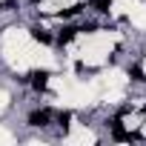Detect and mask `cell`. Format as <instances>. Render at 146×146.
Wrapping results in <instances>:
<instances>
[{"label": "cell", "instance_id": "52a82bcc", "mask_svg": "<svg viewBox=\"0 0 146 146\" xmlns=\"http://www.w3.org/2000/svg\"><path fill=\"white\" fill-rule=\"evenodd\" d=\"M35 3H37V0H35Z\"/></svg>", "mask_w": 146, "mask_h": 146}, {"label": "cell", "instance_id": "7a4b0ae2", "mask_svg": "<svg viewBox=\"0 0 146 146\" xmlns=\"http://www.w3.org/2000/svg\"><path fill=\"white\" fill-rule=\"evenodd\" d=\"M49 117H52V112H49V109H40V112H32L29 123H32V126H46V123H49Z\"/></svg>", "mask_w": 146, "mask_h": 146}, {"label": "cell", "instance_id": "277c9868", "mask_svg": "<svg viewBox=\"0 0 146 146\" xmlns=\"http://www.w3.org/2000/svg\"><path fill=\"white\" fill-rule=\"evenodd\" d=\"M89 3H92L98 12H109V0H89Z\"/></svg>", "mask_w": 146, "mask_h": 146}, {"label": "cell", "instance_id": "3957f363", "mask_svg": "<svg viewBox=\"0 0 146 146\" xmlns=\"http://www.w3.org/2000/svg\"><path fill=\"white\" fill-rule=\"evenodd\" d=\"M32 37H35V40H40V43H52V37H49L43 29H32Z\"/></svg>", "mask_w": 146, "mask_h": 146}, {"label": "cell", "instance_id": "5b68a950", "mask_svg": "<svg viewBox=\"0 0 146 146\" xmlns=\"http://www.w3.org/2000/svg\"><path fill=\"white\" fill-rule=\"evenodd\" d=\"M75 32H78V29H63V32H60V43H69L72 37H75Z\"/></svg>", "mask_w": 146, "mask_h": 146}, {"label": "cell", "instance_id": "6da1fadb", "mask_svg": "<svg viewBox=\"0 0 146 146\" xmlns=\"http://www.w3.org/2000/svg\"><path fill=\"white\" fill-rule=\"evenodd\" d=\"M29 78H32V86H35L37 92H43V89H46V83H49V72H43V69H40V72H32Z\"/></svg>", "mask_w": 146, "mask_h": 146}, {"label": "cell", "instance_id": "8992f818", "mask_svg": "<svg viewBox=\"0 0 146 146\" xmlns=\"http://www.w3.org/2000/svg\"><path fill=\"white\" fill-rule=\"evenodd\" d=\"M132 78H135V80H146V78H143V72H140V69H132Z\"/></svg>", "mask_w": 146, "mask_h": 146}]
</instances>
